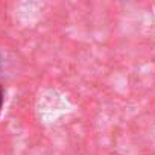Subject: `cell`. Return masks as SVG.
Returning <instances> with one entry per match:
<instances>
[{
  "mask_svg": "<svg viewBox=\"0 0 155 155\" xmlns=\"http://www.w3.org/2000/svg\"><path fill=\"white\" fill-rule=\"evenodd\" d=\"M3 102H5V90H3L2 85H0V111H2V108H3Z\"/></svg>",
  "mask_w": 155,
  "mask_h": 155,
  "instance_id": "1",
  "label": "cell"
},
{
  "mask_svg": "<svg viewBox=\"0 0 155 155\" xmlns=\"http://www.w3.org/2000/svg\"><path fill=\"white\" fill-rule=\"evenodd\" d=\"M0 65H2V59H0Z\"/></svg>",
  "mask_w": 155,
  "mask_h": 155,
  "instance_id": "2",
  "label": "cell"
}]
</instances>
